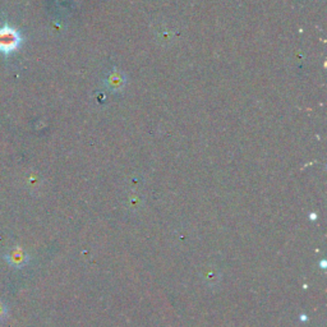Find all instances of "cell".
Masks as SVG:
<instances>
[{
  "instance_id": "cell-1",
  "label": "cell",
  "mask_w": 327,
  "mask_h": 327,
  "mask_svg": "<svg viewBox=\"0 0 327 327\" xmlns=\"http://www.w3.org/2000/svg\"><path fill=\"white\" fill-rule=\"evenodd\" d=\"M23 42V37L19 31L4 24L0 27V52L3 55H10L17 51Z\"/></svg>"
},
{
  "instance_id": "cell-2",
  "label": "cell",
  "mask_w": 327,
  "mask_h": 327,
  "mask_svg": "<svg viewBox=\"0 0 327 327\" xmlns=\"http://www.w3.org/2000/svg\"><path fill=\"white\" fill-rule=\"evenodd\" d=\"M6 260H8L9 264L13 265V266H19V265L24 264L26 257H24V253L22 252L20 249H14L12 253H9V255L6 256Z\"/></svg>"
},
{
  "instance_id": "cell-3",
  "label": "cell",
  "mask_w": 327,
  "mask_h": 327,
  "mask_svg": "<svg viewBox=\"0 0 327 327\" xmlns=\"http://www.w3.org/2000/svg\"><path fill=\"white\" fill-rule=\"evenodd\" d=\"M6 316V306L0 302V320L5 319Z\"/></svg>"
}]
</instances>
